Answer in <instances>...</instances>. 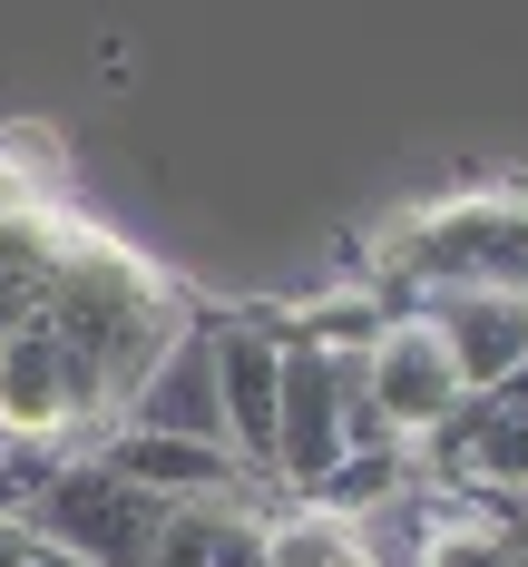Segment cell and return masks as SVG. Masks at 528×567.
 <instances>
[{
    "mask_svg": "<svg viewBox=\"0 0 528 567\" xmlns=\"http://www.w3.org/2000/svg\"><path fill=\"white\" fill-rule=\"evenodd\" d=\"M167 509H176V499L127 489V480L99 470V460H69V470L40 480V499L20 509V528H30V538H50V548H69V558H89V567H147Z\"/></svg>",
    "mask_w": 528,
    "mask_h": 567,
    "instance_id": "cell-1",
    "label": "cell"
},
{
    "mask_svg": "<svg viewBox=\"0 0 528 567\" xmlns=\"http://www.w3.org/2000/svg\"><path fill=\"white\" fill-rule=\"evenodd\" d=\"M108 421V392H99V362L69 352V342L30 313L0 333V431L20 441H59V431H89Z\"/></svg>",
    "mask_w": 528,
    "mask_h": 567,
    "instance_id": "cell-2",
    "label": "cell"
},
{
    "mask_svg": "<svg viewBox=\"0 0 528 567\" xmlns=\"http://www.w3.org/2000/svg\"><path fill=\"white\" fill-rule=\"evenodd\" d=\"M362 392H372L382 441H402V451H421V441L469 401L460 372H451V352H441V333H431L421 313H392V333L362 352Z\"/></svg>",
    "mask_w": 528,
    "mask_h": 567,
    "instance_id": "cell-3",
    "label": "cell"
},
{
    "mask_svg": "<svg viewBox=\"0 0 528 567\" xmlns=\"http://www.w3.org/2000/svg\"><path fill=\"white\" fill-rule=\"evenodd\" d=\"M89 460L117 470L127 489H157V499H226V489H245L226 441H176V431H147V421H117Z\"/></svg>",
    "mask_w": 528,
    "mask_h": 567,
    "instance_id": "cell-4",
    "label": "cell"
},
{
    "mask_svg": "<svg viewBox=\"0 0 528 567\" xmlns=\"http://www.w3.org/2000/svg\"><path fill=\"white\" fill-rule=\"evenodd\" d=\"M519 558H528L519 509H460L421 538V567H519Z\"/></svg>",
    "mask_w": 528,
    "mask_h": 567,
    "instance_id": "cell-5",
    "label": "cell"
},
{
    "mask_svg": "<svg viewBox=\"0 0 528 567\" xmlns=\"http://www.w3.org/2000/svg\"><path fill=\"white\" fill-rule=\"evenodd\" d=\"M275 567H372V558H362V538H352L343 518L284 509L275 518Z\"/></svg>",
    "mask_w": 528,
    "mask_h": 567,
    "instance_id": "cell-6",
    "label": "cell"
},
{
    "mask_svg": "<svg viewBox=\"0 0 528 567\" xmlns=\"http://www.w3.org/2000/svg\"><path fill=\"white\" fill-rule=\"evenodd\" d=\"M509 509H519V528H528V489H519V499H509Z\"/></svg>",
    "mask_w": 528,
    "mask_h": 567,
    "instance_id": "cell-7",
    "label": "cell"
}]
</instances>
